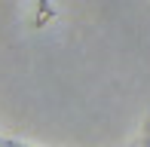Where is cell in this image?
I'll return each mask as SVG.
<instances>
[{"mask_svg":"<svg viewBox=\"0 0 150 147\" xmlns=\"http://www.w3.org/2000/svg\"><path fill=\"white\" fill-rule=\"evenodd\" d=\"M3 147H34V144H25V141H16V138H3L0 141Z\"/></svg>","mask_w":150,"mask_h":147,"instance_id":"6da1fadb","label":"cell"},{"mask_svg":"<svg viewBox=\"0 0 150 147\" xmlns=\"http://www.w3.org/2000/svg\"><path fill=\"white\" fill-rule=\"evenodd\" d=\"M144 147H150V132H147V141H144Z\"/></svg>","mask_w":150,"mask_h":147,"instance_id":"7a4b0ae2","label":"cell"}]
</instances>
